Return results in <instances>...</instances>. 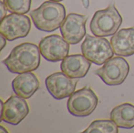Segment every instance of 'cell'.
<instances>
[{
  "mask_svg": "<svg viewBox=\"0 0 134 133\" xmlns=\"http://www.w3.org/2000/svg\"><path fill=\"white\" fill-rule=\"evenodd\" d=\"M6 38L3 35V34H1V50H2L3 49V48L5 47V44H6Z\"/></svg>",
  "mask_w": 134,
  "mask_h": 133,
  "instance_id": "cell-19",
  "label": "cell"
},
{
  "mask_svg": "<svg viewBox=\"0 0 134 133\" xmlns=\"http://www.w3.org/2000/svg\"><path fill=\"white\" fill-rule=\"evenodd\" d=\"M110 118L120 129H133L134 128V105L125 103L115 107L110 114Z\"/></svg>",
  "mask_w": 134,
  "mask_h": 133,
  "instance_id": "cell-15",
  "label": "cell"
},
{
  "mask_svg": "<svg viewBox=\"0 0 134 133\" xmlns=\"http://www.w3.org/2000/svg\"><path fill=\"white\" fill-rule=\"evenodd\" d=\"M82 55L90 62L102 65L113 57L114 50L111 42L104 38L87 34L82 43Z\"/></svg>",
  "mask_w": 134,
  "mask_h": 133,
  "instance_id": "cell-4",
  "label": "cell"
},
{
  "mask_svg": "<svg viewBox=\"0 0 134 133\" xmlns=\"http://www.w3.org/2000/svg\"><path fill=\"white\" fill-rule=\"evenodd\" d=\"M122 23V17L117 10L115 2L106 9L97 10L90 22L91 32L99 37H108L115 34Z\"/></svg>",
  "mask_w": 134,
  "mask_h": 133,
  "instance_id": "cell-3",
  "label": "cell"
},
{
  "mask_svg": "<svg viewBox=\"0 0 134 133\" xmlns=\"http://www.w3.org/2000/svg\"><path fill=\"white\" fill-rule=\"evenodd\" d=\"M31 27V20L27 16L11 13L5 16L1 20L0 32L8 41H14L27 36Z\"/></svg>",
  "mask_w": 134,
  "mask_h": 133,
  "instance_id": "cell-7",
  "label": "cell"
},
{
  "mask_svg": "<svg viewBox=\"0 0 134 133\" xmlns=\"http://www.w3.org/2000/svg\"><path fill=\"white\" fill-rule=\"evenodd\" d=\"M0 132H8V131L7 130H5V129H4V127L2 126V125H1L0 126Z\"/></svg>",
  "mask_w": 134,
  "mask_h": 133,
  "instance_id": "cell-20",
  "label": "cell"
},
{
  "mask_svg": "<svg viewBox=\"0 0 134 133\" xmlns=\"http://www.w3.org/2000/svg\"><path fill=\"white\" fill-rule=\"evenodd\" d=\"M30 16L36 28L51 32L60 27L66 18V9L57 2L46 1L38 8L32 10Z\"/></svg>",
  "mask_w": 134,
  "mask_h": 133,
  "instance_id": "cell-2",
  "label": "cell"
},
{
  "mask_svg": "<svg viewBox=\"0 0 134 133\" xmlns=\"http://www.w3.org/2000/svg\"><path fill=\"white\" fill-rule=\"evenodd\" d=\"M115 54L119 56H130L134 54V27L123 28L111 38Z\"/></svg>",
  "mask_w": 134,
  "mask_h": 133,
  "instance_id": "cell-13",
  "label": "cell"
},
{
  "mask_svg": "<svg viewBox=\"0 0 134 133\" xmlns=\"http://www.w3.org/2000/svg\"><path fill=\"white\" fill-rule=\"evenodd\" d=\"M87 16L78 13H69L60 26V33L63 38L69 43H79L86 34V24Z\"/></svg>",
  "mask_w": 134,
  "mask_h": 133,
  "instance_id": "cell-11",
  "label": "cell"
},
{
  "mask_svg": "<svg viewBox=\"0 0 134 133\" xmlns=\"http://www.w3.org/2000/svg\"><path fill=\"white\" fill-rule=\"evenodd\" d=\"M0 6H1V19L2 20L6 16V11H7L6 9H7V8H6L5 3L2 1L0 2Z\"/></svg>",
  "mask_w": 134,
  "mask_h": 133,
  "instance_id": "cell-18",
  "label": "cell"
},
{
  "mask_svg": "<svg viewBox=\"0 0 134 133\" xmlns=\"http://www.w3.org/2000/svg\"><path fill=\"white\" fill-rule=\"evenodd\" d=\"M3 2L11 13L25 14L30 10L31 0H3Z\"/></svg>",
  "mask_w": 134,
  "mask_h": 133,
  "instance_id": "cell-17",
  "label": "cell"
},
{
  "mask_svg": "<svg viewBox=\"0 0 134 133\" xmlns=\"http://www.w3.org/2000/svg\"><path fill=\"white\" fill-rule=\"evenodd\" d=\"M40 55L39 48L35 44L25 42L15 46L3 63L13 74L34 71L39 67Z\"/></svg>",
  "mask_w": 134,
  "mask_h": 133,
  "instance_id": "cell-1",
  "label": "cell"
},
{
  "mask_svg": "<svg viewBox=\"0 0 134 133\" xmlns=\"http://www.w3.org/2000/svg\"><path fill=\"white\" fill-rule=\"evenodd\" d=\"M28 113L29 107L25 99L17 95L11 96L5 103L2 101L1 122L17 125L27 117Z\"/></svg>",
  "mask_w": 134,
  "mask_h": 133,
  "instance_id": "cell-10",
  "label": "cell"
},
{
  "mask_svg": "<svg viewBox=\"0 0 134 133\" xmlns=\"http://www.w3.org/2000/svg\"><path fill=\"white\" fill-rule=\"evenodd\" d=\"M78 79L71 78L62 72H56L46 78V87L49 94L56 100L69 97L75 91Z\"/></svg>",
  "mask_w": 134,
  "mask_h": 133,
  "instance_id": "cell-9",
  "label": "cell"
},
{
  "mask_svg": "<svg viewBox=\"0 0 134 133\" xmlns=\"http://www.w3.org/2000/svg\"><path fill=\"white\" fill-rule=\"evenodd\" d=\"M98 104V97L89 87L75 91L68 100V112L75 117H87L96 109Z\"/></svg>",
  "mask_w": 134,
  "mask_h": 133,
  "instance_id": "cell-5",
  "label": "cell"
},
{
  "mask_svg": "<svg viewBox=\"0 0 134 133\" xmlns=\"http://www.w3.org/2000/svg\"><path fill=\"white\" fill-rule=\"evenodd\" d=\"M38 48L41 55L46 60L57 62L68 56L70 45L63 37L58 34H51L41 39Z\"/></svg>",
  "mask_w": 134,
  "mask_h": 133,
  "instance_id": "cell-8",
  "label": "cell"
},
{
  "mask_svg": "<svg viewBox=\"0 0 134 133\" xmlns=\"http://www.w3.org/2000/svg\"><path fill=\"white\" fill-rule=\"evenodd\" d=\"M40 82L31 71L19 74L12 82V88L16 95L27 100L39 89Z\"/></svg>",
  "mask_w": 134,
  "mask_h": 133,
  "instance_id": "cell-14",
  "label": "cell"
},
{
  "mask_svg": "<svg viewBox=\"0 0 134 133\" xmlns=\"http://www.w3.org/2000/svg\"><path fill=\"white\" fill-rule=\"evenodd\" d=\"M49 1H53V2H60V1H63V0H49Z\"/></svg>",
  "mask_w": 134,
  "mask_h": 133,
  "instance_id": "cell-21",
  "label": "cell"
},
{
  "mask_svg": "<svg viewBox=\"0 0 134 133\" xmlns=\"http://www.w3.org/2000/svg\"><path fill=\"white\" fill-rule=\"evenodd\" d=\"M130 72L128 62L121 56L112 57L103 67L95 71V74L108 85H119L122 84Z\"/></svg>",
  "mask_w": 134,
  "mask_h": 133,
  "instance_id": "cell-6",
  "label": "cell"
},
{
  "mask_svg": "<svg viewBox=\"0 0 134 133\" xmlns=\"http://www.w3.org/2000/svg\"><path fill=\"white\" fill-rule=\"evenodd\" d=\"M119 127L112 120H96L83 133H118Z\"/></svg>",
  "mask_w": 134,
  "mask_h": 133,
  "instance_id": "cell-16",
  "label": "cell"
},
{
  "mask_svg": "<svg viewBox=\"0 0 134 133\" xmlns=\"http://www.w3.org/2000/svg\"><path fill=\"white\" fill-rule=\"evenodd\" d=\"M91 63L82 54L70 55L62 60L60 69L68 77L79 79L87 74L90 69Z\"/></svg>",
  "mask_w": 134,
  "mask_h": 133,
  "instance_id": "cell-12",
  "label": "cell"
}]
</instances>
